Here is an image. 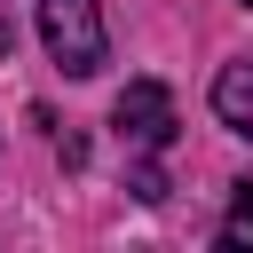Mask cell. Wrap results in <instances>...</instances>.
I'll return each instance as SVG.
<instances>
[{"label":"cell","instance_id":"3957f363","mask_svg":"<svg viewBox=\"0 0 253 253\" xmlns=\"http://www.w3.org/2000/svg\"><path fill=\"white\" fill-rule=\"evenodd\" d=\"M213 111H221V126H237V134L253 142V63H229V71L213 79Z\"/></svg>","mask_w":253,"mask_h":253},{"label":"cell","instance_id":"277c9868","mask_svg":"<svg viewBox=\"0 0 253 253\" xmlns=\"http://www.w3.org/2000/svg\"><path fill=\"white\" fill-rule=\"evenodd\" d=\"M221 245H253V182H237V206L221 221Z\"/></svg>","mask_w":253,"mask_h":253},{"label":"cell","instance_id":"7a4b0ae2","mask_svg":"<svg viewBox=\"0 0 253 253\" xmlns=\"http://www.w3.org/2000/svg\"><path fill=\"white\" fill-rule=\"evenodd\" d=\"M111 126H119L126 142H142V150H166V142H174V95H166L158 79H134V87L111 103Z\"/></svg>","mask_w":253,"mask_h":253},{"label":"cell","instance_id":"5b68a950","mask_svg":"<svg viewBox=\"0 0 253 253\" xmlns=\"http://www.w3.org/2000/svg\"><path fill=\"white\" fill-rule=\"evenodd\" d=\"M245 8H253V0H245Z\"/></svg>","mask_w":253,"mask_h":253},{"label":"cell","instance_id":"6da1fadb","mask_svg":"<svg viewBox=\"0 0 253 253\" xmlns=\"http://www.w3.org/2000/svg\"><path fill=\"white\" fill-rule=\"evenodd\" d=\"M40 47H47L71 79H95V71H103V55H111L103 0H40Z\"/></svg>","mask_w":253,"mask_h":253}]
</instances>
